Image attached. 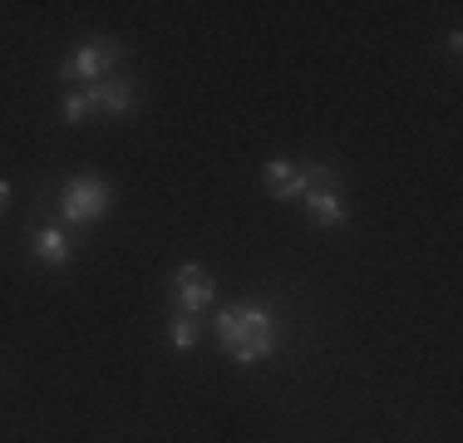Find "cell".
Wrapping results in <instances>:
<instances>
[{"instance_id": "6da1fadb", "label": "cell", "mask_w": 463, "mask_h": 443, "mask_svg": "<svg viewBox=\"0 0 463 443\" xmlns=\"http://www.w3.org/2000/svg\"><path fill=\"white\" fill-rule=\"evenodd\" d=\"M213 330H217L222 354L237 360V364H261L281 345V316L271 306H261V301H237V306L217 310Z\"/></svg>"}, {"instance_id": "3957f363", "label": "cell", "mask_w": 463, "mask_h": 443, "mask_svg": "<svg viewBox=\"0 0 463 443\" xmlns=\"http://www.w3.org/2000/svg\"><path fill=\"white\" fill-rule=\"evenodd\" d=\"M306 177H311V187H306V197H301V207H306V222L311 227H326V231H335V227H345L350 222V203H345V177H340L330 163H306Z\"/></svg>"}, {"instance_id": "ba28073f", "label": "cell", "mask_w": 463, "mask_h": 443, "mask_svg": "<svg viewBox=\"0 0 463 443\" xmlns=\"http://www.w3.org/2000/svg\"><path fill=\"white\" fill-rule=\"evenodd\" d=\"M30 251H35L40 266H54V271L74 261V241H70L64 227H35L30 231Z\"/></svg>"}, {"instance_id": "8992f818", "label": "cell", "mask_w": 463, "mask_h": 443, "mask_svg": "<svg viewBox=\"0 0 463 443\" xmlns=\"http://www.w3.org/2000/svg\"><path fill=\"white\" fill-rule=\"evenodd\" d=\"M213 301H217L213 271H207V266H197V261L178 266V276H173V306L187 310V316H197V310H207Z\"/></svg>"}, {"instance_id": "52a82bcc", "label": "cell", "mask_w": 463, "mask_h": 443, "mask_svg": "<svg viewBox=\"0 0 463 443\" xmlns=\"http://www.w3.org/2000/svg\"><path fill=\"white\" fill-rule=\"evenodd\" d=\"M261 187H267L277 203H301L311 177H306V163H291V158H271L261 168Z\"/></svg>"}, {"instance_id": "30bf717a", "label": "cell", "mask_w": 463, "mask_h": 443, "mask_svg": "<svg viewBox=\"0 0 463 443\" xmlns=\"http://www.w3.org/2000/svg\"><path fill=\"white\" fill-rule=\"evenodd\" d=\"M5 207H10V183L0 177V212H5Z\"/></svg>"}, {"instance_id": "5b68a950", "label": "cell", "mask_w": 463, "mask_h": 443, "mask_svg": "<svg viewBox=\"0 0 463 443\" xmlns=\"http://www.w3.org/2000/svg\"><path fill=\"white\" fill-rule=\"evenodd\" d=\"M124 54H128V50H124L118 40L94 35V40L74 44V50L60 60V80H64V84H104L109 74L124 64Z\"/></svg>"}, {"instance_id": "7a4b0ae2", "label": "cell", "mask_w": 463, "mask_h": 443, "mask_svg": "<svg viewBox=\"0 0 463 443\" xmlns=\"http://www.w3.org/2000/svg\"><path fill=\"white\" fill-rule=\"evenodd\" d=\"M138 104V84L134 80H104L90 89H70L60 104L64 124H84V118H124Z\"/></svg>"}, {"instance_id": "9c48e42d", "label": "cell", "mask_w": 463, "mask_h": 443, "mask_svg": "<svg viewBox=\"0 0 463 443\" xmlns=\"http://www.w3.org/2000/svg\"><path fill=\"white\" fill-rule=\"evenodd\" d=\"M168 340L178 350H193L197 340H203V325H197V316H187V310H173V320H168Z\"/></svg>"}, {"instance_id": "277c9868", "label": "cell", "mask_w": 463, "mask_h": 443, "mask_svg": "<svg viewBox=\"0 0 463 443\" xmlns=\"http://www.w3.org/2000/svg\"><path fill=\"white\" fill-rule=\"evenodd\" d=\"M60 222L64 227H94V222L109 217V207H114V183L99 173H84V177H70V183L60 187Z\"/></svg>"}]
</instances>
